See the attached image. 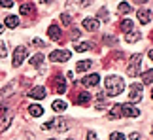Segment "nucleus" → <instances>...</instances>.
<instances>
[{
  "label": "nucleus",
  "mask_w": 153,
  "mask_h": 140,
  "mask_svg": "<svg viewBox=\"0 0 153 140\" xmlns=\"http://www.w3.org/2000/svg\"><path fill=\"white\" fill-rule=\"evenodd\" d=\"M151 74H153V72H151V68H148V72L142 76V80H144V83H146V85H149V83H151Z\"/></svg>",
  "instance_id": "a878e982"
},
{
  "label": "nucleus",
  "mask_w": 153,
  "mask_h": 140,
  "mask_svg": "<svg viewBox=\"0 0 153 140\" xmlns=\"http://www.w3.org/2000/svg\"><path fill=\"white\" fill-rule=\"evenodd\" d=\"M19 11H21V15H32V13H34V4H32V2H25V4H21Z\"/></svg>",
  "instance_id": "ddd939ff"
},
{
  "label": "nucleus",
  "mask_w": 153,
  "mask_h": 140,
  "mask_svg": "<svg viewBox=\"0 0 153 140\" xmlns=\"http://www.w3.org/2000/svg\"><path fill=\"white\" fill-rule=\"evenodd\" d=\"M70 59V51L68 49H55L49 53V61L51 63H64Z\"/></svg>",
  "instance_id": "20e7f679"
},
{
  "label": "nucleus",
  "mask_w": 153,
  "mask_h": 140,
  "mask_svg": "<svg viewBox=\"0 0 153 140\" xmlns=\"http://www.w3.org/2000/svg\"><path fill=\"white\" fill-rule=\"evenodd\" d=\"M61 21H62V25H70V23H72L70 15H66V13H62V15H61Z\"/></svg>",
  "instance_id": "cd10ccee"
},
{
  "label": "nucleus",
  "mask_w": 153,
  "mask_h": 140,
  "mask_svg": "<svg viewBox=\"0 0 153 140\" xmlns=\"http://www.w3.org/2000/svg\"><path fill=\"white\" fill-rule=\"evenodd\" d=\"M87 140H98V136H97V133H93V131H89V133H87Z\"/></svg>",
  "instance_id": "7c9ffc66"
},
{
  "label": "nucleus",
  "mask_w": 153,
  "mask_h": 140,
  "mask_svg": "<svg viewBox=\"0 0 153 140\" xmlns=\"http://www.w3.org/2000/svg\"><path fill=\"white\" fill-rule=\"evenodd\" d=\"M51 108L55 110V112H64V110H66V102H64V101H53Z\"/></svg>",
  "instance_id": "aec40b11"
},
{
  "label": "nucleus",
  "mask_w": 153,
  "mask_h": 140,
  "mask_svg": "<svg viewBox=\"0 0 153 140\" xmlns=\"http://www.w3.org/2000/svg\"><path fill=\"white\" fill-rule=\"evenodd\" d=\"M149 17H151V11L149 10H138V19H140L142 25H148V23L151 21Z\"/></svg>",
  "instance_id": "f8f14e48"
},
{
  "label": "nucleus",
  "mask_w": 153,
  "mask_h": 140,
  "mask_svg": "<svg viewBox=\"0 0 153 140\" xmlns=\"http://www.w3.org/2000/svg\"><path fill=\"white\" fill-rule=\"evenodd\" d=\"M42 129H44V131H49V129H53V121H45V123L42 125Z\"/></svg>",
  "instance_id": "c756f323"
},
{
  "label": "nucleus",
  "mask_w": 153,
  "mask_h": 140,
  "mask_svg": "<svg viewBox=\"0 0 153 140\" xmlns=\"http://www.w3.org/2000/svg\"><path fill=\"white\" fill-rule=\"evenodd\" d=\"M83 28L89 31V32L98 31V19H95V17H85L83 19Z\"/></svg>",
  "instance_id": "0eeeda50"
},
{
  "label": "nucleus",
  "mask_w": 153,
  "mask_h": 140,
  "mask_svg": "<svg viewBox=\"0 0 153 140\" xmlns=\"http://www.w3.org/2000/svg\"><path fill=\"white\" fill-rule=\"evenodd\" d=\"M89 101H91V95H89L87 91L78 93V98H76V102H78V104H83V106H87V104H89Z\"/></svg>",
  "instance_id": "4468645a"
},
{
  "label": "nucleus",
  "mask_w": 153,
  "mask_h": 140,
  "mask_svg": "<svg viewBox=\"0 0 153 140\" xmlns=\"http://www.w3.org/2000/svg\"><path fill=\"white\" fill-rule=\"evenodd\" d=\"M110 118H111V119L123 118V114H121V104H115L114 108H110Z\"/></svg>",
  "instance_id": "6ab92c4d"
},
{
  "label": "nucleus",
  "mask_w": 153,
  "mask_h": 140,
  "mask_svg": "<svg viewBox=\"0 0 153 140\" xmlns=\"http://www.w3.org/2000/svg\"><path fill=\"white\" fill-rule=\"evenodd\" d=\"M93 66V61H79L78 66H76V72H87V70H91Z\"/></svg>",
  "instance_id": "dca6fc26"
},
{
  "label": "nucleus",
  "mask_w": 153,
  "mask_h": 140,
  "mask_svg": "<svg viewBox=\"0 0 153 140\" xmlns=\"http://www.w3.org/2000/svg\"><path fill=\"white\" fill-rule=\"evenodd\" d=\"M140 63H142V55H140V53L131 57V61H128V68H127V72H128L131 78H134V76L140 74Z\"/></svg>",
  "instance_id": "7ed1b4c3"
},
{
  "label": "nucleus",
  "mask_w": 153,
  "mask_h": 140,
  "mask_svg": "<svg viewBox=\"0 0 153 140\" xmlns=\"http://www.w3.org/2000/svg\"><path fill=\"white\" fill-rule=\"evenodd\" d=\"M110 140H125V135H123V133H111Z\"/></svg>",
  "instance_id": "bb28decb"
},
{
  "label": "nucleus",
  "mask_w": 153,
  "mask_h": 140,
  "mask_svg": "<svg viewBox=\"0 0 153 140\" xmlns=\"http://www.w3.org/2000/svg\"><path fill=\"white\" fill-rule=\"evenodd\" d=\"M98 81H100V76L98 74H89V76H85V78L81 80V83H83L85 87H97Z\"/></svg>",
  "instance_id": "6e6552de"
},
{
  "label": "nucleus",
  "mask_w": 153,
  "mask_h": 140,
  "mask_svg": "<svg viewBox=\"0 0 153 140\" xmlns=\"http://www.w3.org/2000/svg\"><path fill=\"white\" fill-rule=\"evenodd\" d=\"M4 23H6V27H8V28H17V27H19V19H17L15 15H8Z\"/></svg>",
  "instance_id": "f3484780"
},
{
  "label": "nucleus",
  "mask_w": 153,
  "mask_h": 140,
  "mask_svg": "<svg viewBox=\"0 0 153 140\" xmlns=\"http://www.w3.org/2000/svg\"><path fill=\"white\" fill-rule=\"evenodd\" d=\"M49 140H55V138H49Z\"/></svg>",
  "instance_id": "e433bc0d"
},
{
  "label": "nucleus",
  "mask_w": 153,
  "mask_h": 140,
  "mask_svg": "<svg viewBox=\"0 0 153 140\" xmlns=\"http://www.w3.org/2000/svg\"><path fill=\"white\" fill-rule=\"evenodd\" d=\"M121 114L123 115H127V118H138L140 115V108L136 106H132V104H121Z\"/></svg>",
  "instance_id": "423d86ee"
},
{
  "label": "nucleus",
  "mask_w": 153,
  "mask_h": 140,
  "mask_svg": "<svg viewBox=\"0 0 153 140\" xmlns=\"http://www.w3.org/2000/svg\"><path fill=\"white\" fill-rule=\"evenodd\" d=\"M6 53H8V51H6V45L0 44V59H2V57H6Z\"/></svg>",
  "instance_id": "473e14b6"
},
{
  "label": "nucleus",
  "mask_w": 153,
  "mask_h": 140,
  "mask_svg": "<svg viewBox=\"0 0 153 140\" xmlns=\"http://www.w3.org/2000/svg\"><path fill=\"white\" fill-rule=\"evenodd\" d=\"M27 57H28V49L25 45H19V48L13 51V66H21Z\"/></svg>",
  "instance_id": "39448f33"
},
{
  "label": "nucleus",
  "mask_w": 153,
  "mask_h": 140,
  "mask_svg": "<svg viewBox=\"0 0 153 140\" xmlns=\"http://www.w3.org/2000/svg\"><path fill=\"white\" fill-rule=\"evenodd\" d=\"M28 97L32 98H38V101H42V98H45V87L38 85V87H32L30 93H28Z\"/></svg>",
  "instance_id": "1a4fd4ad"
},
{
  "label": "nucleus",
  "mask_w": 153,
  "mask_h": 140,
  "mask_svg": "<svg viewBox=\"0 0 153 140\" xmlns=\"http://www.w3.org/2000/svg\"><path fill=\"white\" fill-rule=\"evenodd\" d=\"M89 49H91V44H87V42L76 45V51H79V53H83V51H89Z\"/></svg>",
  "instance_id": "393cba45"
},
{
  "label": "nucleus",
  "mask_w": 153,
  "mask_h": 140,
  "mask_svg": "<svg viewBox=\"0 0 153 140\" xmlns=\"http://www.w3.org/2000/svg\"><path fill=\"white\" fill-rule=\"evenodd\" d=\"M142 98H144V85L132 83L128 87V102H140Z\"/></svg>",
  "instance_id": "f03ea898"
},
{
  "label": "nucleus",
  "mask_w": 153,
  "mask_h": 140,
  "mask_svg": "<svg viewBox=\"0 0 153 140\" xmlns=\"http://www.w3.org/2000/svg\"><path fill=\"white\" fill-rule=\"evenodd\" d=\"M42 63H44V55L42 53H36L34 57H30V65L32 66H40Z\"/></svg>",
  "instance_id": "4be33fe9"
},
{
  "label": "nucleus",
  "mask_w": 153,
  "mask_h": 140,
  "mask_svg": "<svg viewBox=\"0 0 153 140\" xmlns=\"http://www.w3.org/2000/svg\"><path fill=\"white\" fill-rule=\"evenodd\" d=\"M11 6H13L11 0H0V8H11Z\"/></svg>",
  "instance_id": "c85d7f7f"
},
{
  "label": "nucleus",
  "mask_w": 153,
  "mask_h": 140,
  "mask_svg": "<svg viewBox=\"0 0 153 140\" xmlns=\"http://www.w3.org/2000/svg\"><path fill=\"white\" fill-rule=\"evenodd\" d=\"M131 11H132V6L128 2H121L119 4V13H131Z\"/></svg>",
  "instance_id": "b1692460"
},
{
  "label": "nucleus",
  "mask_w": 153,
  "mask_h": 140,
  "mask_svg": "<svg viewBox=\"0 0 153 140\" xmlns=\"http://www.w3.org/2000/svg\"><path fill=\"white\" fill-rule=\"evenodd\" d=\"M106 91H108L110 97H117L125 91V81H123L119 76H108L106 78Z\"/></svg>",
  "instance_id": "f257e3e1"
},
{
  "label": "nucleus",
  "mask_w": 153,
  "mask_h": 140,
  "mask_svg": "<svg viewBox=\"0 0 153 140\" xmlns=\"http://www.w3.org/2000/svg\"><path fill=\"white\" fill-rule=\"evenodd\" d=\"M32 44H34V45H38V48H44V45H45L40 38H34V40H32Z\"/></svg>",
  "instance_id": "2f4dec72"
},
{
  "label": "nucleus",
  "mask_w": 153,
  "mask_h": 140,
  "mask_svg": "<svg viewBox=\"0 0 153 140\" xmlns=\"http://www.w3.org/2000/svg\"><path fill=\"white\" fill-rule=\"evenodd\" d=\"M53 127H55V129L59 131V133H64V131H66L68 129V119H64V118H59V119H55V121H53Z\"/></svg>",
  "instance_id": "9d476101"
},
{
  "label": "nucleus",
  "mask_w": 153,
  "mask_h": 140,
  "mask_svg": "<svg viewBox=\"0 0 153 140\" xmlns=\"http://www.w3.org/2000/svg\"><path fill=\"white\" fill-rule=\"evenodd\" d=\"M48 36L51 40H55V42H59V40H61V28H59L57 25H51L48 28Z\"/></svg>",
  "instance_id": "9b49d317"
},
{
  "label": "nucleus",
  "mask_w": 153,
  "mask_h": 140,
  "mask_svg": "<svg viewBox=\"0 0 153 140\" xmlns=\"http://www.w3.org/2000/svg\"><path fill=\"white\" fill-rule=\"evenodd\" d=\"M70 36H72V40H78V38H79V31H78V28H74Z\"/></svg>",
  "instance_id": "72a5a7b5"
},
{
  "label": "nucleus",
  "mask_w": 153,
  "mask_h": 140,
  "mask_svg": "<svg viewBox=\"0 0 153 140\" xmlns=\"http://www.w3.org/2000/svg\"><path fill=\"white\" fill-rule=\"evenodd\" d=\"M142 38V34H140L138 31H131V32H127V36H125V40L128 44H134V42H138V40Z\"/></svg>",
  "instance_id": "2eb2a0df"
},
{
  "label": "nucleus",
  "mask_w": 153,
  "mask_h": 140,
  "mask_svg": "<svg viewBox=\"0 0 153 140\" xmlns=\"http://www.w3.org/2000/svg\"><path fill=\"white\" fill-rule=\"evenodd\" d=\"M0 34H2V25H0Z\"/></svg>",
  "instance_id": "c9c22d12"
},
{
  "label": "nucleus",
  "mask_w": 153,
  "mask_h": 140,
  "mask_svg": "<svg viewBox=\"0 0 153 140\" xmlns=\"http://www.w3.org/2000/svg\"><path fill=\"white\" fill-rule=\"evenodd\" d=\"M125 140H140V135H138V133H132V135L128 138H125Z\"/></svg>",
  "instance_id": "f704fd0d"
},
{
  "label": "nucleus",
  "mask_w": 153,
  "mask_h": 140,
  "mask_svg": "<svg viewBox=\"0 0 153 140\" xmlns=\"http://www.w3.org/2000/svg\"><path fill=\"white\" fill-rule=\"evenodd\" d=\"M28 112H30V115H34V118H40V115L44 114V108L40 106V104H32V106H28Z\"/></svg>",
  "instance_id": "a211bd4d"
},
{
  "label": "nucleus",
  "mask_w": 153,
  "mask_h": 140,
  "mask_svg": "<svg viewBox=\"0 0 153 140\" xmlns=\"http://www.w3.org/2000/svg\"><path fill=\"white\" fill-rule=\"evenodd\" d=\"M64 89H66V80L62 76H59L57 78V93H64Z\"/></svg>",
  "instance_id": "412c9836"
},
{
  "label": "nucleus",
  "mask_w": 153,
  "mask_h": 140,
  "mask_svg": "<svg viewBox=\"0 0 153 140\" xmlns=\"http://www.w3.org/2000/svg\"><path fill=\"white\" fill-rule=\"evenodd\" d=\"M121 31L131 32V31H132V21H131V19H123V21H121Z\"/></svg>",
  "instance_id": "5701e85b"
}]
</instances>
